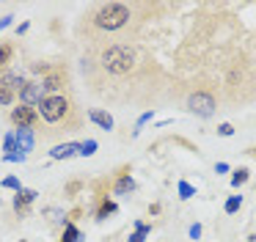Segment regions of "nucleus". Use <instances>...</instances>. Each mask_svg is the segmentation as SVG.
Listing matches in <instances>:
<instances>
[{
  "label": "nucleus",
  "mask_w": 256,
  "mask_h": 242,
  "mask_svg": "<svg viewBox=\"0 0 256 242\" xmlns=\"http://www.w3.org/2000/svg\"><path fill=\"white\" fill-rule=\"evenodd\" d=\"M135 66V50L130 44H113L102 52V69L110 74H127Z\"/></svg>",
  "instance_id": "f257e3e1"
},
{
  "label": "nucleus",
  "mask_w": 256,
  "mask_h": 242,
  "mask_svg": "<svg viewBox=\"0 0 256 242\" xmlns=\"http://www.w3.org/2000/svg\"><path fill=\"white\" fill-rule=\"evenodd\" d=\"M94 22L100 30H118L130 22V8L124 3H105L96 8Z\"/></svg>",
  "instance_id": "f03ea898"
},
{
  "label": "nucleus",
  "mask_w": 256,
  "mask_h": 242,
  "mask_svg": "<svg viewBox=\"0 0 256 242\" xmlns=\"http://www.w3.org/2000/svg\"><path fill=\"white\" fill-rule=\"evenodd\" d=\"M69 113V99L61 96V94H50V96L42 99L39 104V116L47 121V124H58V121H64Z\"/></svg>",
  "instance_id": "7ed1b4c3"
},
{
  "label": "nucleus",
  "mask_w": 256,
  "mask_h": 242,
  "mask_svg": "<svg viewBox=\"0 0 256 242\" xmlns=\"http://www.w3.org/2000/svg\"><path fill=\"white\" fill-rule=\"evenodd\" d=\"M215 108H218L215 96L206 94V91H196V94H190V96H188V110H190V113H196L198 118H210V116L215 113Z\"/></svg>",
  "instance_id": "20e7f679"
},
{
  "label": "nucleus",
  "mask_w": 256,
  "mask_h": 242,
  "mask_svg": "<svg viewBox=\"0 0 256 242\" xmlns=\"http://www.w3.org/2000/svg\"><path fill=\"white\" fill-rule=\"evenodd\" d=\"M12 121L17 130H30V126L39 121V110L36 108H28V104H20V108L12 110Z\"/></svg>",
  "instance_id": "39448f33"
},
{
  "label": "nucleus",
  "mask_w": 256,
  "mask_h": 242,
  "mask_svg": "<svg viewBox=\"0 0 256 242\" xmlns=\"http://www.w3.org/2000/svg\"><path fill=\"white\" fill-rule=\"evenodd\" d=\"M42 99H44V88H42V82H25L22 91H20V102L28 104V108H39Z\"/></svg>",
  "instance_id": "423d86ee"
},
{
  "label": "nucleus",
  "mask_w": 256,
  "mask_h": 242,
  "mask_svg": "<svg viewBox=\"0 0 256 242\" xmlns=\"http://www.w3.org/2000/svg\"><path fill=\"white\" fill-rule=\"evenodd\" d=\"M34 201H36V190H25V187H22V190H20L17 196H14V209H17V212L22 214Z\"/></svg>",
  "instance_id": "0eeeda50"
},
{
  "label": "nucleus",
  "mask_w": 256,
  "mask_h": 242,
  "mask_svg": "<svg viewBox=\"0 0 256 242\" xmlns=\"http://www.w3.org/2000/svg\"><path fill=\"white\" fill-rule=\"evenodd\" d=\"M74 154H80V143H61V146H56L50 152V157L52 160H69Z\"/></svg>",
  "instance_id": "6e6552de"
},
{
  "label": "nucleus",
  "mask_w": 256,
  "mask_h": 242,
  "mask_svg": "<svg viewBox=\"0 0 256 242\" xmlns=\"http://www.w3.org/2000/svg\"><path fill=\"white\" fill-rule=\"evenodd\" d=\"M14 135H17V152H22V154L34 152V132L30 130H17Z\"/></svg>",
  "instance_id": "1a4fd4ad"
},
{
  "label": "nucleus",
  "mask_w": 256,
  "mask_h": 242,
  "mask_svg": "<svg viewBox=\"0 0 256 242\" xmlns=\"http://www.w3.org/2000/svg\"><path fill=\"white\" fill-rule=\"evenodd\" d=\"M25 80L20 74H14V72H6V74L0 77V88H8V91H22Z\"/></svg>",
  "instance_id": "9d476101"
},
{
  "label": "nucleus",
  "mask_w": 256,
  "mask_h": 242,
  "mask_svg": "<svg viewBox=\"0 0 256 242\" xmlns=\"http://www.w3.org/2000/svg\"><path fill=\"white\" fill-rule=\"evenodd\" d=\"M88 118L94 121L96 126H102V130H113V118L105 110H88Z\"/></svg>",
  "instance_id": "9b49d317"
},
{
  "label": "nucleus",
  "mask_w": 256,
  "mask_h": 242,
  "mask_svg": "<svg viewBox=\"0 0 256 242\" xmlns=\"http://www.w3.org/2000/svg\"><path fill=\"white\" fill-rule=\"evenodd\" d=\"M64 80H66V77H64L61 72H56V74H47L44 82H42V88H44V91H58V88L64 86Z\"/></svg>",
  "instance_id": "f8f14e48"
},
{
  "label": "nucleus",
  "mask_w": 256,
  "mask_h": 242,
  "mask_svg": "<svg viewBox=\"0 0 256 242\" xmlns=\"http://www.w3.org/2000/svg\"><path fill=\"white\" fill-rule=\"evenodd\" d=\"M135 190V182L130 179V176H122V179L116 182V192L118 196H124V192H132Z\"/></svg>",
  "instance_id": "ddd939ff"
},
{
  "label": "nucleus",
  "mask_w": 256,
  "mask_h": 242,
  "mask_svg": "<svg viewBox=\"0 0 256 242\" xmlns=\"http://www.w3.org/2000/svg\"><path fill=\"white\" fill-rule=\"evenodd\" d=\"M248 176H250V170H248V168H237V170L232 174V187L245 184V182H248Z\"/></svg>",
  "instance_id": "4468645a"
},
{
  "label": "nucleus",
  "mask_w": 256,
  "mask_h": 242,
  "mask_svg": "<svg viewBox=\"0 0 256 242\" xmlns=\"http://www.w3.org/2000/svg\"><path fill=\"white\" fill-rule=\"evenodd\" d=\"M176 190H179V198H184V201L196 196V187L190 184V182H179V184H176Z\"/></svg>",
  "instance_id": "2eb2a0df"
},
{
  "label": "nucleus",
  "mask_w": 256,
  "mask_h": 242,
  "mask_svg": "<svg viewBox=\"0 0 256 242\" xmlns=\"http://www.w3.org/2000/svg\"><path fill=\"white\" fill-rule=\"evenodd\" d=\"M240 206H242V196H232L223 209H226V214H234V212H240Z\"/></svg>",
  "instance_id": "dca6fc26"
},
{
  "label": "nucleus",
  "mask_w": 256,
  "mask_h": 242,
  "mask_svg": "<svg viewBox=\"0 0 256 242\" xmlns=\"http://www.w3.org/2000/svg\"><path fill=\"white\" fill-rule=\"evenodd\" d=\"M12 55H14L12 44H0V69H6V64L12 60Z\"/></svg>",
  "instance_id": "f3484780"
},
{
  "label": "nucleus",
  "mask_w": 256,
  "mask_h": 242,
  "mask_svg": "<svg viewBox=\"0 0 256 242\" xmlns=\"http://www.w3.org/2000/svg\"><path fill=\"white\" fill-rule=\"evenodd\" d=\"M80 240V231L74 228L72 223H66V228H64V236H61V242H78Z\"/></svg>",
  "instance_id": "a211bd4d"
},
{
  "label": "nucleus",
  "mask_w": 256,
  "mask_h": 242,
  "mask_svg": "<svg viewBox=\"0 0 256 242\" xmlns=\"http://www.w3.org/2000/svg\"><path fill=\"white\" fill-rule=\"evenodd\" d=\"M116 212V204L113 201H102V206H100V212H96V218H108V214H113Z\"/></svg>",
  "instance_id": "6ab92c4d"
},
{
  "label": "nucleus",
  "mask_w": 256,
  "mask_h": 242,
  "mask_svg": "<svg viewBox=\"0 0 256 242\" xmlns=\"http://www.w3.org/2000/svg\"><path fill=\"white\" fill-rule=\"evenodd\" d=\"M3 187H6V190H22V184H20V179L17 176H6V179H3Z\"/></svg>",
  "instance_id": "aec40b11"
},
{
  "label": "nucleus",
  "mask_w": 256,
  "mask_h": 242,
  "mask_svg": "<svg viewBox=\"0 0 256 242\" xmlns=\"http://www.w3.org/2000/svg\"><path fill=\"white\" fill-rule=\"evenodd\" d=\"M3 148H6L8 154L17 152V135H14V132H12V135H6V140H3Z\"/></svg>",
  "instance_id": "412c9836"
},
{
  "label": "nucleus",
  "mask_w": 256,
  "mask_h": 242,
  "mask_svg": "<svg viewBox=\"0 0 256 242\" xmlns=\"http://www.w3.org/2000/svg\"><path fill=\"white\" fill-rule=\"evenodd\" d=\"M94 148H96V140H86V143H80V154H83V157L94 154Z\"/></svg>",
  "instance_id": "4be33fe9"
},
{
  "label": "nucleus",
  "mask_w": 256,
  "mask_h": 242,
  "mask_svg": "<svg viewBox=\"0 0 256 242\" xmlns=\"http://www.w3.org/2000/svg\"><path fill=\"white\" fill-rule=\"evenodd\" d=\"M14 102V91L8 88H0V104H12Z\"/></svg>",
  "instance_id": "5701e85b"
},
{
  "label": "nucleus",
  "mask_w": 256,
  "mask_h": 242,
  "mask_svg": "<svg viewBox=\"0 0 256 242\" xmlns=\"http://www.w3.org/2000/svg\"><path fill=\"white\" fill-rule=\"evenodd\" d=\"M218 135H220V138H232L234 135V126L232 124H220V126H218Z\"/></svg>",
  "instance_id": "b1692460"
},
{
  "label": "nucleus",
  "mask_w": 256,
  "mask_h": 242,
  "mask_svg": "<svg viewBox=\"0 0 256 242\" xmlns=\"http://www.w3.org/2000/svg\"><path fill=\"white\" fill-rule=\"evenodd\" d=\"M6 160H8V162H22L25 154L22 152H14V154H6Z\"/></svg>",
  "instance_id": "393cba45"
},
{
  "label": "nucleus",
  "mask_w": 256,
  "mask_h": 242,
  "mask_svg": "<svg viewBox=\"0 0 256 242\" xmlns=\"http://www.w3.org/2000/svg\"><path fill=\"white\" fill-rule=\"evenodd\" d=\"M135 231H138V234H149L152 226H146V223H140V220H138V223H135Z\"/></svg>",
  "instance_id": "a878e982"
},
{
  "label": "nucleus",
  "mask_w": 256,
  "mask_h": 242,
  "mask_svg": "<svg viewBox=\"0 0 256 242\" xmlns=\"http://www.w3.org/2000/svg\"><path fill=\"white\" fill-rule=\"evenodd\" d=\"M188 234L193 236V240H198V236H201V226H198V223H193V226H190V231H188Z\"/></svg>",
  "instance_id": "bb28decb"
},
{
  "label": "nucleus",
  "mask_w": 256,
  "mask_h": 242,
  "mask_svg": "<svg viewBox=\"0 0 256 242\" xmlns=\"http://www.w3.org/2000/svg\"><path fill=\"white\" fill-rule=\"evenodd\" d=\"M144 240H146V234H138V231H135V234H130L127 242H144Z\"/></svg>",
  "instance_id": "cd10ccee"
},
{
  "label": "nucleus",
  "mask_w": 256,
  "mask_h": 242,
  "mask_svg": "<svg viewBox=\"0 0 256 242\" xmlns=\"http://www.w3.org/2000/svg\"><path fill=\"white\" fill-rule=\"evenodd\" d=\"M12 20H14V16H3V20H0V30H3V28H8V25H12Z\"/></svg>",
  "instance_id": "c85d7f7f"
},
{
  "label": "nucleus",
  "mask_w": 256,
  "mask_h": 242,
  "mask_svg": "<svg viewBox=\"0 0 256 242\" xmlns=\"http://www.w3.org/2000/svg\"><path fill=\"white\" fill-rule=\"evenodd\" d=\"M215 170H218V174H226L228 165H226V162H218V165H215Z\"/></svg>",
  "instance_id": "c756f323"
},
{
  "label": "nucleus",
  "mask_w": 256,
  "mask_h": 242,
  "mask_svg": "<svg viewBox=\"0 0 256 242\" xmlns=\"http://www.w3.org/2000/svg\"><path fill=\"white\" fill-rule=\"evenodd\" d=\"M254 154H256V148H254Z\"/></svg>",
  "instance_id": "7c9ffc66"
}]
</instances>
